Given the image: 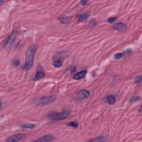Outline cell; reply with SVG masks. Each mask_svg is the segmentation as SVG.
<instances>
[{"label":"cell","instance_id":"6da1fadb","mask_svg":"<svg viewBox=\"0 0 142 142\" xmlns=\"http://www.w3.org/2000/svg\"><path fill=\"white\" fill-rule=\"evenodd\" d=\"M36 52V46L34 44L30 46L27 49L26 53L25 63L24 65V69L28 71L33 67L34 62V57Z\"/></svg>","mask_w":142,"mask_h":142},{"label":"cell","instance_id":"7a4b0ae2","mask_svg":"<svg viewBox=\"0 0 142 142\" xmlns=\"http://www.w3.org/2000/svg\"><path fill=\"white\" fill-rule=\"evenodd\" d=\"M70 112L68 110H64L61 113H51L48 115V118L54 121H60L66 119L69 117Z\"/></svg>","mask_w":142,"mask_h":142},{"label":"cell","instance_id":"3957f363","mask_svg":"<svg viewBox=\"0 0 142 142\" xmlns=\"http://www.w3.org/2000/svg\"><path fill=\"white\" fill-rule=\"evenodd\" d=\"M56 99L55 95L45 96L41 97L37 101V104L38 106H46L51 103H52Z\"/></svg>","mask_w":142,"mask_h":142},{"label":"cell","instance_id":"277c9868","mask_svg":"<svg viewBox=\"0 0 142 142\" xmlns=\"http://www.w3.org/2000/svg\"><path fill=\"white\" fill-rule=\"evenodd\" d=\"M25 137V135L23 134H17L13 135L9 137V138H7L6 139V142H16L20 140L23 139Z\"/></svg>","mask_w":142,"mask_h":142},{"label":"cell","instance_id":"5b68a950","mask_svg":"<svg viewBox=\"0 0 142 142\" xmlns=\"http://www.w3.org/2000/svg\"><path fill=\"white\" fill-rule=\"evenodd\" d=\"M44 75H45V73H44L43 68L41 66H38L37 69L36 76H35V80L37 81L42 79L43 78H44Z\"/></svg>","mask_w":142,"mask_h":142},{"label":"cell","instance_id":"8992f818","mask_svg":"<svg viewBox=\"0 0 142 142\" xmlns=\"http://www.w3.org/2000/svg\"><path fill=\"white\" fill-rule=\"evenodd\" d=\"M89 95H90L89 92L86 89H82L78 93V97L81 100L86 99L88 98Z\"/></svg>","mask_w":142,"mask_h":142},{"label":"cell","instance_id":"52a82bcc","mask_svg":"<svg viewBox=\"0 0 142 142\" xmlns=\"http://www.w3.org/2000/svg\"><path fill=\"white\" fill-rule=\"evenodd\" d=\"M55 139V137L52 135H46L39 138L38 139L36 140V142H51Z\"/></svg>","mask_w":142,"mask_h":142},{"label":"cell","instance_id":"ba28073f","mask_svg":"<svg viewBox=\"0 0 142 142\" xmlns=\"http://www.w3.org/2000/svg\"><path fill=\"white\" fill-rule=\"evenodd\" d=\"M86 73H87V71L86 70H83V71L79 72L76 73L73 77V78L76 80H79V79H83L85 77Z\"/></svg>","mask_w":142,"mask_h":142},{"label":"cell","instance_id":"9c48e42d","mask_svg":"<svg viewBox=\"0 0 142 142\" xmlns=\"http://www.w3.org/2000/svg\"><path fill=\"white\" fill-rule=\"evenodd\" d=\"M113 28L114 30H117V31H124L126 29V25L122 22H119V23L115 24L113 26Z\"/></svg>","mask_w":142,"mask_h":142},{"label":"cell","instance_id":"30bf717a","mask_svg":"<svg viewBox=\"0 0 142 142\" xmlns=\"http://www.w3.org/2000/svg\"><path fill=\"white\" fill-rule=\"evenodd\" d=\"M16 34L15 32L13 33L12 34H11L10 36H9V37L6 39L5 43L4 44V47H6V46L8 45V44L12 43L15 41V39H16Z\"/></svg>","mask_w":142,"mask_h":142},{"label":"cell","instance_id":"8fae6325","mask_svg":"<svg viewBox=\"0 0 142 142\" xmlns=\"http://www.w3.org/2000/svg\"><path fill=\"white\" fill-rule=\"evenodd\" d=\"M59 21L61 23L68 24L71 21V18L69 17H61L58 18Z\"/></svg>","mask_w":142,"mask_h":142},{"label":"cell","instance_id":"7c38bea8","mask_svg":"<svg viewBox=\"0 0 142 142\" xmlns=\"http://www.w3.org/2000/svg\"><path fill=\"white\" fill-rule=\"evenodd\" d=\"M89 15L88 13L81 14V15L78 17V22H81L82 21H85L89 17Z\"/></svg>","mask_w":142,"mask_h":142},{"label":"cell","instance_id":"4fadbf2b","mask_svg":"<svg viewBox=\"0 0 142 142\" xmlns=\"http://www.w3.org/2000/svg\"><path fill=\"white\" fill-rule=\"evenodd\" d=\"M89 142H102L106 141V139L103 136H99L98 137H95V138L89 140Z\"/></svg>","mask_w":142,"mask_h":142},{"label":"cell","instance_id":"5bb4252c","mask_svg":"<svg viewBox=\"0 0 142 142\" xmlns=\"http://www.w3.org/2000/svg\"><path fill=\"white\" fill-rule=\"evenodd\" d=\"M22 128L23 129H33L34 128L35 125L34 124H31V123H26L23 124L21 126Z\"/></svg>","mask_w":142,"mask_h":142},{"label":"cell","instance_id":"9a60e30c","mask_svg":"<svg viewBox=\"0 0 142 142\" xmlns=\"http://www.w3.org/2000/svg\"><path fill=\"white\" fill-rule=\"evenodd\" d=\"M107 99L108 103L109 104H114L115 102H116V98L112 95L108 96L107 98Z\"/></svg>","mask_w":142,"mask_h":142},{"label":"cell","instance_id":"2e32d148","mask_svg":"<svg viewBox=\"0 0 142 142\" xmlns=\"http://www.w3.org/2000/svg\"><path fill=\"white\" fill-rule=\"evenodd\" d=\"M53 66L56 68H60L62 66V61L61 60L58 59V60H56L53 63Z\"/></svg>","mask_w":142,"mask_h":142},{"label":"cell","instance_id":"e0dca14e","mask_svg":"<svg viewBox=\"0 0 142 142\" xmlns=\"http://www.w3.org/2000/svg\"><path fill=\"white\" fill-rule=\"evenodd\" d=\"M140 99V97L138 96V95H135V96L132 97L130 99V103H134V102H135L137 101H138Z\"/></svg>","mask_w":142,"mask_h":142},{"label":"cell","instance_id":"ac0fdd59","mask_svg":"<svg viewBox=\"0 0 142 142\" xmlns=\"http://www.w3.org/2000/svg\"><path fill=\"white\" fill-rule=\"evenodd\" d=\"M68 126H69V127H72L73 128H77L78 126V123L76 122H70L69 123H68Z\"/></svg>","mask_w":142,"mask_h":142},{"label":"cell","instance_id":"d6986e66","mask_svg":"<svg viewBox=\"0 0 142 142\" xmlns=\"http://www.w3.org/2000/svg\"><path fill=\"white\" fill-rule=\"evenodd\" d=\"M123 56V54L122 53H117L114 55V57L116 60H120Z\"/></svg>","mask_w":142,"mask_h":142},{"label":"cell","instance_id":"ffe728a7","mask_svg":"<svg viewBox=\"0 0 142 142\" xmlns=\"http://www.w3.org/2000/svg\"><path fill=\"white\" fill-rule=\"evenodd\" d=\"M117 17H110V18H109L108 19L107 21H108V23H113V22H114L115 21L117 20Z\"/></svg>","mask_w":142,"mask_h":142},{"label":"cell","instance_id":"44dd1931","mask_svg":"<svg viewBox=\"0 0 142 142\" xmlns=\"http://www.w3.org/2000/svg\"><path fill=\"white\" fill-rule=\"evenodd\" d=\"M97 24V22L95 20H92L89 22V26L90 27H95Z\"/></svg>","mask_w":142,"mask_h":142},{"label":"cell","instance_id":"7402d4cb","mask_svg":"<svg viewBox=\"0 0 142 142\" xmlns=\"http://www.w3.org/2000/svg\"><path fill=\"white\" fill-rule=\"evenodd\" d=\"M20 60H15L13 61V65L15 67H17L20 65Z\"/></svg>","mask_w":142,"mask_h":142},{"label":"cell","instance_id":"603a6c76","mask_svg":"<svg viewBox=\"0 0 142 142\" xmlns=\"http://www.w3.org/2000/svg\"><path fill=\"white\" fill-rule=\"evenodd\" d=\"M141 81H142V76L141 75H140V76H139L138 77H137L136 79H135V83L137 84H139L141 82Z\"/></svg>","mask_w":142,"mask_h":142},{"label":"cell","instance_id":"cb8c5ba5","mask_svg":"<svg viewBox=\"0 0 142 142\" xmlns=\"http://www.w3.org/2000/svg\"><path fill=\"white\" fill-rule=\"evenodd\" d=\"M88 1H81V4L82 6H85L87 4Z\"/></svg>","mask_w":142,"mask_h":142},{"label":"cell","instance_id":"d4e9b609","mask_svg":"<svg viewBox=\"0 0 142 142\" xmlns=\"http://www.w3.org/2000/svg\"><path fill=\"white\" fill-rule=\"evenodd\" d=\"M141 106H140V109H139V112H141Z\"/></svg>","mask_w":142,"mask_h":142}]
</instances>
